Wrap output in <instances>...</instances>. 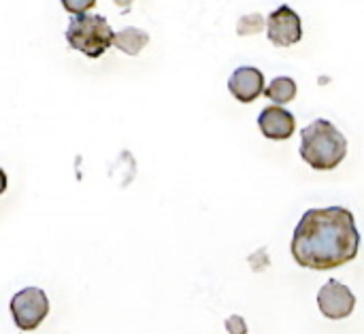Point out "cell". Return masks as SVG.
I'll return each mask as SVG.
<instances>
[{
    "label": "cell",
    "mask_w": 364,
    "mask_h": 334,
    "mask_svg": "<svg viewBox=\"0 0 364 334\" xmlns=\"http://www.w3.org/2000/svg\"><path fill=\"white\" fill-rule=\"evenodd\" d=\"M258 126L262 130V134L271 141H286L294 134L296 130V119L290 111H286L279 104H271L264 107L260 117H258Z\"/></svg>",
    "instance_id": "52a82bcc"
},
{
    "label": "cell",
    "mask_w": 364,
    "mask_h": 334,
    "mask_svg": "<svg viewBox=\"0 0 364 334\" xmlns=\"http://www.w3.org/2000/svg\"><path fill=\"white\" fill-rule=\"evenodd\" d=\"M113 2H115V4H117L119 9H122V13H128L134 0H113Z\"/></svg>",
    "instance_id": "5bb4252c"
},
{
    "label": "cell",
    "mask_w": 364,
    "mask_h": 334,
    "mask_svg": "<svg viewBox=\"0 0 364 334\" xmlns=\"http://www.w3.org/2000/svg\"><path fill=\"white\" fill-rule=\"evenodd\" d=\"M4 190H6V173L0 168V194H4Z\"/></svg>",
    "instance_id": "9a60e30c"
},
{
    "label": "cell",
    "mask_w": 364,
    "mask_h": 334,
    "mask_svg": "<svg viewBox=\"0 0 364 334\" xmlns=\"http://www.w3.org/2000/svg\"><path fill=\"white\" fill-rule=\"evenodd\" d=\"M360 235L352 211L343 207L309 209L296 224L292 258L303 269L331 271L358 256Z\"/></svg>",
    "instance_id": "6da1fadb"
},
{
    "label": "cell",
    "mask_w": 364,
    "mask_h": 334,
    "mask_svg": "<svg viewBox=\"0 0 364 334\" xmlns=\"http://www.w3.org/2000/svg\"><path fill=\"white\" fill-rule=\"evenodd\" d=\"M60 2H62L64 11H68L70 15H85L96 4V0H60Z\"/></svg>",
    "instance_id": "7c38bea8"
},
{
    "label": "cell",
    "mask_w": 364,
    "mask_h": 334,
    "mask_svg": "<svg viewBox=\"0 0 364 334\" xmlns=\"http://www.w3.org/2000/svg\"><path fill=\"white\" fill-rule=\"evenodd\" d=\"M149 43V34L141 28H124L119 32H113V47L124 51L126 55H136L141 49Z\"/></svg>",
    "instance_id": "9c48e42d"
},
{
    "label": "cell",
    "mask_w": 364,
    "mask_h": 334,
    "mask_svg": "<svg viewBox=\"0 0 364 334\" xmlns=\"http://www.w3.org/2000/svg\"><path fill=\"white\" fill-rule=\"evenodd\" d=\"M318 307L324 318L343 320V318L352 316V311L356 307V296L348 286L339 284L337 279H331L318 292Z\"/></svg>",
    "instance_id": "8992f818"
},
{
    "label": "cell",
    "mask_w": 364,
    "mask_h": 334,
    "mask_svg": "<svg viewBox=\"0 0 364 334\" xmlns=\"http://www.w3.org/2000/svg\"><path fill=\"white\" fill-rule=\"evenodd\" d=\"M264 23H267V36H269V41L273 45H277V47H290V45H296L303 38L301 17L288 4L277 6L269 15V19Z\"/></svg>",
    "instance_id": "5b68a950"
},
{
    "label": "cell",
    "mask_w": 364,
    "mask_h": 334,
    "mask_svg": "<svg viewBox=\"0 0 364 334\" xmlns=\"http://www.w3.org/2000/svg\"><path fill=\"white\" fill-rule=\"evenodd\" d=\"M228 90L239 102H254L264 92V75L254 66H241L230 75Z\"/></svg>",
    "instance_id": "ba28073f"
},
{
    "label": "cell",
    "mask_w": 364,
    "mask_h": 334,
    "mask_svg": "<svg viewBox=\"0 0 364 334\" xmlns=\"http://www.w3.org/2000/svg\"><path fill=\"white\" fill-rule=\"evenodd\" d=\"M66 41L70 49L96 60L113 47V28L102 15H73L66 28Z\"/></svg>",
    "instance_id": "3957f363"
},
{
    "label": "cell",
    "mask_w": 364,
    "mask_h": 334,
    "mask_svg": "<svg viewBox=\"0 0 364 334\" xmlns=\"http://www.w3.org/2000/svg\"><path fill=\"white\" fill-rule=\"evenodd\" d=\"M348 156V139L328 119H316L301 132V158L316 171H333Z\"/></svg>",
    "instance_id": "7a4b0ae2"
},
{
    "label": "cell",
    "mask_w": 364,
    "mask_h": 334,
    "mask_svg": "<svg viewBox=\"0 0 364 334\" xmlns=\"http://www.w3.org/2000/svg\"><path fill=\"white\" fill-rule=\"evenodd\" d=\"M226 330H228V334H247V326H245L243 318L232 316L226 320Z\"/></svg>",
    "instance_id": "4fadbf2b"
},
{
    "label": "cell",
    "mask_w": 364,
    "mask_h": 334,
    "mask_svg": "<svg viewBox=\"0 0 364 334\" xmlns=\"http://www.w3.org/2000/svg\"><path fill=\"white\" fill-rule=\"evenodd\" d=\"M47 313L49 301L41 288H23L11 298V316L19 330H36Z\"/></svg>",
    "instance_id": "277c9868"
},
{
    "label": "cell",
    "mask_w": 364,
    "mask_h": 334,
    "mask_svg": "<svg viewBox=\"0 0 364 334\" xmlns=\"http://www.w3.org/2000/svg\"><path fill=\"white\" fill-rule=\"evenodd\" d=\"M264 94H267L275 104L282 107V104L294 100V96H296V83H294V79H290V77H277V79L264 90Z\"/></svg>",
    "instance_id": "30bf717a"
},
{
    "label": "cell",
    "mask_w": 364,
    "mask_h": 334,
    "mask_svg": "<svg viewBox=\"0 0 364 334\" xmlns=\"http://www.w3.org/2000/svg\"><path fill=\"white\" fill-rule=\"evenodd\" d=\"M262 28H264V17H262L260 13H250V15L241 17V19H239V23H237V32H239V36L258 34V32H262Z\"/></svg>",
    "instance_id": "8fae6325"
}]
</instances>
